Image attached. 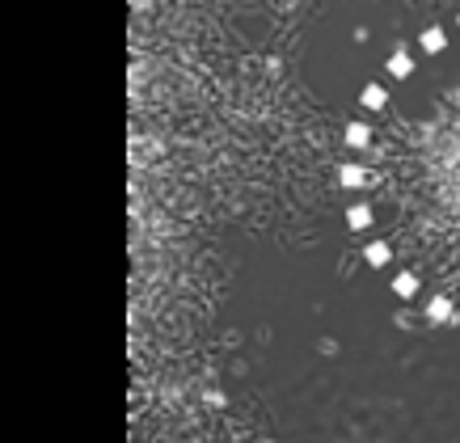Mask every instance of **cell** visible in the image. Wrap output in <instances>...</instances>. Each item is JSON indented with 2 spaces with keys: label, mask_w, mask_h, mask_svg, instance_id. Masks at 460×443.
<instances>
[{
  "label": "cell",
  "mask_w": 460,
  "mask_h": 443,
  "mask_svg": "<svg viewBox=\"0 0 460 443\" xmlns=\"http://www.w3.org/2000/svg\"><path fill=\"white\" fill-rule=\"evenodd\" d=\"M359 102L367 106V111H380V106H385V89H380V84H367V89L359 93Z\"/></svg>",
  "instance_id": "6da1fadb"
},
{
  "label": "cell",
  "mask_w": 460,
  "mask_h": 443,
  "mask_svg": "<svg viewBox=\"0 0 460 443\" xmlns=\"http://www.w3.org/2000/svg\"><path fill=\"white\" fill-rule=\"evenodd\" d=\"M410 68H414V64H410V56H405V51H393V56H389V72H393V76H410Z\"/></svg>",
  "instance_id": "7a4b0ae2"
},
{
  "label": "cell",
  "mask_w": 460,
  "mask_h": 443,
  "mask_svg": "<svg viewBox=\"0 0 460 443\" xmlns=\"http://www.w3.org/2000/svg\"><path fill=\"white\" fill-rule=\"evenodd\" d=\"M393 291H397V296H405V300H410V296L419 291V279H414V275H397V279H393Z\"/></svg>",
  "instance_id": "3957f363"
},
{
  "label": "cell",
  "mask_w": 460,
  "mask_h": 443,
  "mask_svg": "<svg viewBox=\"0 0 460 443\" xmlns=\"http://www.w3.org/2000/svg\"><path fill=\"white\" fill-rule=\"evenodd\" d=\"M363 258H367V266H385V262H389V245H367V253H363Z\"/></svg>",
  "instance_id": "277c9868"
},
{
  "label": "cell",
  "mask_w": 460,
  "mask_h": 443,
  "mask_svg": "<svg viewBox=\"0 0 460 443\" xmlns=\"http://www.w3.org/2000/svg\"><path fill=\"white\" fill-rule=\"evenodd\" d=\"M427 313H431V321H447V313H452V305H447L444 296H435L431 305H427Z\"/></svg>",
  "instance_id": "5b68a950"
},
{
  "label": "cell",
  "mask_w": 460,
  "mask_h": 443,
  "mask_svg": "<svg viewBox=\"0 0 460 443\" xmlns=\"http://www.w3.org/2000/svg\"><path fill=\"white\" fill-rule=\"evenodd\" d=\"M367 224H372V211H367V208H355V211H350V228H355V233H363Z\"/></svg>",
  "instance_id": "8992f818"
},
{
  "label": "cell",
  "mask_w": 460,
  "mask_h": 443,
  "mask_svg": "<svg viewBox=\"0 0 460 443\" xmlns=\"http://www.w3.org/2000/svg\"><path fill=\"white\" fill-rule=\"evenodd\" d=\"M347 144H355V148H363V144H367V127H363V123L347 127Z\"/></svg>",
  "instance_id": "52a82bcc"
},
{
  "label": "cell",
  "mask_w": 460,
  "mask_h": 443,
  "mask_svg": "<svg viewBox=\"0 0 460 443\" xmlns=\"http://www.w3.org/2000/svg\"><path fill=\"white\" fill-rule=\"evenodd\" d=\"M422 47H427V51H439V47H444V30H427V34H422Z\"/></svg>",
  "instance_id": "ba28073f"
},
{
  "label": "cell",
  "mask_w": 460,
  "mask_h": 443,
  "mask_svg": "<svg viewBox=\"0 0 460 443\" xmlns=\"http://www.w3.org/2000/svg\"><path fill=\"white\" fill-rule=\"evenodd\" d=\"M338 173H342V182H347V186H363V169H355V165H342V169H338Z\"/></svg>",
  "instance_id": "9c48e42d"
}]
</instances>
